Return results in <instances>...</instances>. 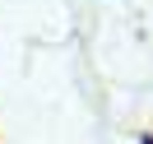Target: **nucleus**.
<instances>
[{
  "mask_svg": "<svg viewBox=\"0 0 153 144\" xmlns=\"http://www.w3.org/2000/svg\"><path fill=\"white\" fill-rule=\"evenodd\" d=\"M144 144H153V135H149V140H144Z\"/></svg>",
  "mask_w": 153,
  "mask_h": 144,
  "instance_id": "obj_1",
  "label": "nucleus"
}]
</instances>
